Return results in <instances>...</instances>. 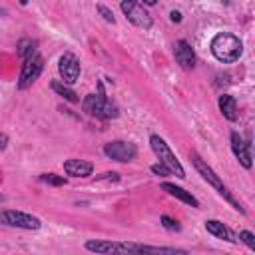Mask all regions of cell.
Listing matches in <instances>:
<instances>
[{"label":"cell","mask_w":255,"mask_h":255,"mask_svg":"<svg viewBox=\"0 0 255 255\" xmlns=\"http://www.w3.org/2000/svg\"><path fill=\"white\" fill-rule=\"evenodd\" d=\"M86 249L96 255H185V249L143 245L135 241H112V239H88Z\"/></svg>","instance_id":"6da1fadb"},{"label":"cell","mask_w":255,"mask_h":255,"mask_svg":"<svg viewBox=\"0 0 255 255\" xmlns=\"http://www.w3.org/2000/svg\"><path fill=\"white\" fill-rule=\"evenodd\" d=\"M241 52H243V44H241V40H239L237 36H233V34L223 32V34H217V36L211 40V54H213L219 62H225V64L235 62V60H239Z\"/></svg>","instance_id":"7a4b0ae2"},{"label":"cell","mask_w":255,"mask_h":255,"mask_svg":"<svg viewBox=\"0 0 255 255\" xmlns=\"http://www.w3.org/2000/svg\"><path fill=\"white\" fill-rule=\"evenodd\" d=\"M149 145H151L153 153L157 155L159 163L165 165V167L169 169V173H175V175L181 177V179L185 177V169L181 167V163L177 161L175 153L169 149V145L165 143V139H161L159 135H151V137H149Z\"/></svg>","instance_id":"3957f363"},{"label":"cell","mask_w":255,"mask_h":255,"mask_svg":"<svg viewBox=\"0 0 255 255\" xmlns=\"http://www.w3.org/2000/svg\"><path fill=\"white\" fill-rule=\"evenodd\" d=\"M191 161H193L195 169L201 173V177H203L207 183H211V185H213V187H215V189H217V191H219V193H221V195H223V197H225V199H227L235 209H239V211H243V213H245V209H243V207L233 199V195L227 191V187L223 185V181L219 179V175H217V173H215V171H213V169H211V167H209V165H207V163H205L197 153H191Z\"/></svg>","instance_id":"277c9868"},{"label":"cell","mask_w":255,"mask_h":255,"mask_svg":"<svg viewBox=\"0 0 255 255\" xmlns=\"http://www.w3.org/2000/svg\"><path fill=\"white\" fill-rule=\"evenodd\" d=\"M84 112H88L90 116L108 120V118L118 116V106L114 102H110L104 94H90L84 100Z\"/></svg>","instance_id":"5b68a950"},{"label":"cell","mask_w":255,"mask_h":255,"mask_svg":"<svg viewBox=\"0 0 255 255\" xmlns=\"http://www.w3.org/2000/svg\"><path fill=\"white\" fill-rule=\"evenodd\" d=\"M42 70H44V60H42V56L36 50L34 54L24 58V64H22V70H20V78H18V90L30 88L40 78Z\"/></svg>","instance_id":"8992f818"},{"label":"cell","mask_w":255,"mask_h":255,"mask_svg":"<svg viewBox=\"0 0 255 255\" xmlns=\"http://www.w3.org/2000/svg\"><path fill=\"white\" fill-rule=\"evenodd\" d=\"M0 223L4 225H10V227H20V229H40V219L30 215V213H24V211H14V209H6V211H0Z\"/></svg>","instance_id":"52a82bcc"},{"label":"cell","mask_w":255,"mask_h":255,"mask_svg":"<svg viewBox=\"0 0 255 255\" xmlns=\"http://www.w3.org/2000/svg\"><path fill=\"white\" fill-rule=\"evenodd\" d=\"M122 10H124L126 18H128L133 26L143 28V30L151 28V16H149V12L143 8V4L133 2V0H126V2H122Z\"/></svg>","instance_id":"ba28073f"},{"label":"cell","mask_w":255,"mask_h":255,"mask_svg":"<svg viewBox=\"0 0 255 255\" xmlns=\"http://www.w3.org/2000/svg\"><path fill=\"white\" fill-rule=\"evenodd\" d=\"M104 153L110 157V159H116V161H131L135 155H137V149L133 143L129 141H110L106 143L104 147Z\"/></svg>","instance_id":"9c48e42d"},{"label":"cell","mask_w":255,"mask_h":255,"mask_svg":"<svg viewBox=\"0 0 255 255\" xmlns=\"http://www.w3.org/2000/svg\"><path fill=\"white\" fill-rule=\"evenodd\" d=\"M58 70H60V76L64 80V84H74L78 82L80 78V60L74 56V54H64L60 58V64H58Z\"/></svg>","instance_id":"30bf717a"},{"label":"cell","mask_w":255,"mask_h":255,"mask_svg":"<svg viewBox=\"0 0 255 255\" xmlns=\"http://www.w3.org/2000/svg\"><path fill=\"white\" fill-rule=\"evenodd\" d=\"M173 54H175V62H177L183 70H191V68L195 66V54H193L191 46H189L185 40H179V42L175 44Z\"/></svg>","instance_id":"8fae6325"},{"label":"cell","mask_w":255,"mask_h":255,"mask_svg":"<svg viewBox=\"0 0 255 255\" xmlns=\"http://www.w3.org/2000/svg\"><path fill=\"white\" fill-rule=\"evenodd\" d=\"M231 149H233L235 157L241 161V165L249 169V167H251V153H249V143H245V141H243V137H241L237 131H233V133H231Z\"/></svg>","instance_id":"7c38bea8"},{"label":"cell","mask_w":255,"mask_h":255,"mask_svg":"<svg viewBox=\"0 0 255 255\" xmlns=\"http://www.w3.org/2000/svg\"><path fill=\"white\" fill-rule=\"evenodd\" d=\"M64 171L74 177H88V175H92L94 165L84 159H68V161H64Z\"/></svg>","instance_id":"4fadbf2b"},{"label":"cell","mask_w":255,"mask_h":255,"mask_svg":"<svg viewBox=\"0 0 255 255\" xmlns=\"http://www.w3.org/2000/svg\"><path fill=\"white\" fill-rule=\"evenodd\" d=\"M161 189H165L169 195H173V197L181 199L183 203H187V205H191V207H199V201H197L189 191H185L183 187H177V185H173V183H163V185H161Z\"/></svg>","instance_id":"5bb4252c"},{"label":"cell","mask_w":255,"mask_h":255,"mask_svg":"<svg viewBox=\"0 0 255 255\" xmlns=\"http://www.w3.org/2000/svg\"><path fill=\"white\" fill-rule=\"evenodd\" d=\"M219 110H221V114H223L229 122H235V120H237V104H235V100H233L231 96L223 94V96L219 98Z\"/></svg>","instance_id":"9a60e30c"},{"label":"cell","mask_w":255,"mask_h":255,"mask_svg":"<svg viewBox=\"0 0 255 255\" xmlns=\"http://www.w3.org/2000/svg\"><path fill=\"white\" fill-rule=\"evenodd\" d=\"M205 229H207L211 235L219 237V239H225V241H235V239L231 237L229 229H227V227H225L221 221H217V219H209V221H205Z\"/></svg>","instance_id":"2e32d148"},{"label":"cell","mask_w":255,"mask_h":255,"mask_svg":"<svg viewBox=\"0 0 255 255\" xmlns=\"http://www.w3.org/2000/svg\"><path fill=\"white\" fill-rule=\"evenodd\" d=\"M52 90H54L56 94H60L62 98H66L68 102H72V104H76V102H78V94H76L74 90H70L68 86L60 84V82H54V84H52Z\"/></svg>","instance_id":"e0dca14e"},{"label":"cell","mask_w":255,"mask_h":255,"mask_svg":"<svg viewBox=\"0 0 255 255\" xmlns=\"http://www.w3.org/2000/svg\"><path fill=\"white\" fill-rule=\"evenodd\" d=\"M40 179L44 183H50V185H64L66 183V179L62 175H56V173H44V175H40Z\"/></svg>","instance_id":"ac0fdd59"},{"label":"cell","mask_w":255,"mask_h":255,"mask_svg":"<svg viewBox=\"0 0 255 255\" xmlns=\"http://www.w3.org/2000/svg\"><path fill=\"white\" fill-rule=\"evenodd\" d=\"M239 239L249 247V249H255V235L251 233V231H247V229H243L241 233H239Z\"/></svg>","instance_id":"d6986e66"},{"label":"cell","mask_w":255,"mask_h":255,"mask_svg":"<svg viewBox=\"0 0 255 255\" xmlns=\"http://www.w3.org/2000/svg\"><path fill=\"white\" fill-rule=\"evenodd\" d=\"M161 225L169 231H179V223L175 219H171L169 215H161Z\"/></svg>","instance_id":"ffe728a7"},{"label":"cell","mask_w":255,"mask_h":255,"mask_svg":"<svg viewBox=\"0 0 255 255\" xmlns=\"http://www.w3.org/2000/svg\"><path fill=\"white\" fill-rule=\"evenodd\" d=\"M98 12H100V14L104 16V20H106V22H112V24L116 22V18H114V14H112V12H110V10H108V8L104 6V4H100V6H98Z\"/></svg>","instance_id":"44dd1931"},{"label":"cell","mask_w":255,"mask_h":255,"mask_svg":"<svg viewBox=\"0 0 255 255\" xmlns=\"http://www.w3.org/2000/svg\"><path fill=\"white\" fill-rule=\"evenodd\" d=\"M151 171H153L155 175H169V169H167L165 165H161V163H155V165H151Z\"/></svg>","instance_id":"7402d4cb"},{"label":"cell","mask_w":255,"mask_h":255,"mask_svg":"<svg viewBox=\"0 0 255 255\" xmlns=\"http://www.w3.org/2000/svg\"><path fill=\"white\" fill-rule=\"evenodd\" d=\"M8 147V135L6 133H0V151H4Z\"/></svg>","instance_id":"603a6c76"},{"label":"cell","mask_w":255,"mask_h":255,"mask_svg":"<svg viewBox=\"0 0 255 255\" xmlns=\"http://www.w3.org/2000/svg\"><path fill=\"white\" fill-rule=\"evenodd\" d=\"M169 18H171V22H181V12H177V10H173V12L169 14Z\"/></svg>","instance_id":"cb8c5ba5"}]
</instances>
